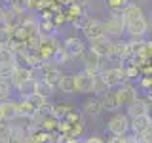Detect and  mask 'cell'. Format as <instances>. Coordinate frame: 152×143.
Masks as SVG:
<instances>
[{"instance_id":"cell-1","label":"cell","mask_w":152,"mask_h":143,"mask_svg":"<svg viewBox=\"0 0 152 143\" xmlns=\"http://www.w3.org/2000/svg\"><path fill=\"white\" fill-rule=\"evenodd\" d=\"M61 46L66 50L70 59H82L86 50H88V42H86L84 36H78L76 32H70V35H65L63 40H61Z\"/></svg>"},{"instance_id":"cell-2","label":"cell","mask_w":152,"mask_h":143,"mask_svg":"<svg viewBox=\"0 0 152 143\" xmlns=\"http://www.w3.org/2000/svg\"><path fill=\"white\" fill-rule=\"evenodd\" d=\"M129 126H131V118L122 111L110 113L107 124H104V128H107V132L110 136H127L129 133Z\"/></svg>"},{"instance_id":"cell-3","label":"cell","mask_w":152,"mask_h":143,"mask_svg":"<svg viewBox=\"0 0 152 143\" xmlns=\"http://www.w3.org/2000/svg\"><path fill=\"white\" fill-rule=\"evenodd\" d=\"M103 32L104 36L112 38V40L126 36V23L122 19V13H108L103 19Z\"/></svg>"},{"instance_id":"cell-4","label":"cell","mask_w":152,"mask_h":143,"mask_svg":"<svg viewBox=\"0 0 152 143\" xmlns=\"http://www.w3.org/2000/svg\"><path fill=\"white\" fill-rule=\"evenodd\" d=\"M99 76H101V80L107 84L108 90H114V88H118V86L127 82V76H126V73H124V69L120 65H108V67L104 65L103 71L99 73Z\"/></svg>"},{"instance_id":"cell-5","label":"cell","mask_w":152,"mask_h":143,"mask_svg":"<svg viewBox=\"0 0 152 143\" xmlns=\"http://www.w3.org/2000/svg\"><path fill=\"white\" fill-rule=\"evenodd\" d=\"M80 32H82V36L86 38V42L93 40V38L97 36H103V19L97 17V15H91V13H88V15H84L82 19V25L78 29Z\"/></svg>"},{"instance_id":"cell-6","label":"cell","mask_w":152,"mask_h":143,"mask_svg":"<svg viewBox=\"0 0 152 143\" xmlns=\"http://www.w3.org/2000/svg\"><path fill=\"white\" fill-rule=\"evenodd\" d=\"M36 71L40 73V76H36V78L44 80V82L55 86V88H57V84H59L61 76H63V71H61V67L55 65V63H51V61H44V63L38 67Z\"/></svg>"},{"instance_id":"cell-7","label":"cell","mask_w":152,"mask_h":143,"mask_svg":"<svg viewBox=\"0 0 152 143\" xmlns=\"http://www.w3.org/2000/svg\"><path fill=\"white\" fill-rule=\"evenodd\" d=\"M88 48L93 54H97L99 57L108 59V57H112V52H114V40L103 35V36H97V38H93V40H89Z\"/></svg>"},{"instance_id":"cell-8","label":"cell","mask_w":152,"mask_h":143,"mask_svg":"<svg viewBox=\"0 0 152 143\" xmlns=\"http://www.w3.org/2000/svg\"><path fill=\"white\" fill-rule=\"evenodd\" d=\"M72 76H74V90H76V94H80V95H91L93 94L95 76L88 74L84 69L72 73Z\"/></svg>"},{"instance_id":"cell-9","label":"cell","mask_w":152,"mask_h":143,"mask_svg":"<svg viewBox=\"0 0 152 143\" xmlns=\"http://www.w3.org/2000/svg\"><path fill=\"white\" fill-rule=\"evenodd\" d=\"M114 94H116V97H118V101H120L122 107H127L129 103H133L139 97V90H137L135 82H131V80H127L126 84L114 88Z\"/></svg>"},{"instance_id":"cell-10","label":"cell","mask_w":152,"mask_h":143,"mask_svg":"<svg viewBox=\"0 0 152 143\" xmlns=\"http://www.w3.org/2000/svg\"><path fill=\"white\" fill-rule=\"evenodd\" d=\"M103 67H104V59L99 57L97 54H93V52L88 48L84 57H82V69L91 76H99V73L103 71Z\"/></svg>"},{"instance_id":"cell-11","label":"cell","mask_w":152,"mask_h":143,"mask_svg":"<svg viewBox=\"0 0 152 143\" xmlns=\"http://www.w3.org/2000/svg\"><path fill=\"white\" fill-rule=\"evenodd\" d=\"M80 113L88 118H97L99 114L103 113V103H101V97L99 95H86V99L80 105Z\"/></svg>"},{"instance_id":"cell-12","label":"cell","mask_w":152,"mask_h":143,"mask_svg":"<svg viewBox=\"0 0 152 143\" xmlns=\"http://www.w3.org/2000/svg\"><path fill=\"white\" fill-rule=\"evenodd\" d=\"M32 76H34V71L25 67V65H21V63H17L15 69H13V74H12V78H10V82H12L13 88H19L23 82H27V80L32 78Z\"/></svg>"},{"instance_id":"cell-13","label":"cell","mask_w":152,"mask_h":143,"mask_svg":"<svg viewBox=\"0 0 152 143\" xmlns=\"http://www.w3.org/2000/svg\"><path fill=\"white\" fill-rule=\"evenodd\" d=\"M17 105H19V99H8V101H2L0 103V118L4 120H17L19 113H17Z\"/></svg>"},{"instance_id":"cell-14","label":"cell","mask_w":152,"mask_h":143,"mask_svg":"<svg viewBox=\"0 0 152 143\" xmlns=\"http://www.w3.org/2000/svg\"><path fill=\"white\" fill-rule=\"evenodd\" d=\"M129 55H133L131 54V42L127 40L126 36L114 40V52H112V57H114V59L122 61V59H126V57H129Z\"/></svg>"},{"instance_id":"cell-15","label":"cell","mask_w":152,"mask_h":143,"mask_svg":"<svg viewBox=\"0 0 152 143\" xmlns=\"http://www.w3.org/2000/svg\"><path fill=\"white\" fill-rule=\"evenodd\" d=\"M4 143H28L25 126H23V124H15V122H12V130H10V133L6 136Z\"/></svg>"},{"instance_id":"cell-16","label":"cell","mask_w":152,"mask_h":143,"mask_svg":"<svg viewBox=\"0 0 152 143\" xmlns=\"http://www.w3.org/2000/svg\"><path fill=\"white\" fill-rule=\"evenodd\" d=\"M126 114L129 118H135V116H142V114H148V103L145 101V99L141 97H137L133 103H129L126 107Z\"/></svg>"},{"instance_id":"cell-17","label":"cell","mask_w":152,"mask_h":143,"mask_svg":"<svg viewBox=\"0 0 152 143\" xmlns=\"http://www.w3.org/2000/svg\"><path fill=\"white\" fill-rule=\"evenodd\" d=\"M141 17H145V12H142V8H141L137 2H129L126 8L122 10V19H124V23L137 21V19H141Z\"/></svg>"},{"instance_id":"cell-18","label":"cell","mask_w":152,"mask_h":143,"mask_svg":"<svg viewBox=\"0 0 152 143\" xmlns=\"http://www.w3.org/2000/svg\"><path fill=\"white\" fill-rule=\"evenodd\" d=\"M101 103H103V111H107V113H116V111H120V101H118V97H116V94H114V90H108L107 94L101 97Z\"/></svg>"},{"instance_id":"cell-19","label":"cell","mask_w":152,"mask_h":143,"mask_svg":"<svg viewBox=\"0 0 152 143\" xmlns=\"http://www.w3.org/2000/svg\"><path fill=\"white\" fill-rule=\"evenodd\" d=\"M150 122H152V118L148 116V114H142V116H135V118H131L129 132H131V133H135V136H141V133L150 126Z\"/></svg>"},{"instance_id":"cell-20","label":"cell","mask_w":152,"mask_h":143,"mask_svg":"<svg viewBox=\"0 0 152 143\" xmlns=\"http://www.w3.org/2000/svg\"><path fill=\"white\" fill-rule=\"evenodd\" d=\"M57 90H59L61 94H65V95H74L76 94V90H74V76L63 73L59 84H57Z\"/></svg>"},{"instance_id":"cell-21","label":"cell","mask_w":152,"mask_h":143,"mask_svg":"<svg viewBox=\"0 0 152 143\" xmlns=\"http://www.w3.org/2000/svg\"><path fill=\"white\" fill-rule=\"evenodd\" d=\"M36 86H38V78H36V76H32V78H28L27 82H23L19 88H15L17 90V95L21 99H25V97H28V95L36 94Z\"/></svg>"},{"instance_id":"cell-22","label":"cell","mask_w":152,"mask_h":143,"mask_svg":"<svg viewBox=\"0 0 152 143\" xmlns=\"http://www.w3.org/2000/svg\"><path fill=\"white\" fill-rule=\"evenodd\" d=\"M74 109V105L70 103H53V109H51V114L57 118V120H63V118H66V114H69L70 111Z\"/></svg>"},{"instance_id":"cell-23","label":"cell","mask_w":152,"mask_h":143,"mask_svg":"<svg viewBox=\"0 0 152 143\" xmlns=\"http://www.w3.org/2000/svg\"><path fill=\"white\" fill-rule=\"evenodd\" d=\"M0 65H17V55L8 46H0Z\"/></svg>"},{"instance_id":"cell-24","label":"cell","mask_w":152,"mask_h":143,"mask_svg":"<svg viewBox=\"0 0 152 143\" xmlns=\"http://www.w3.org/2000/svg\"><path fill=\"white\" fill-rule=\"evenodd\" d=\"M107 13H122V10L127 6V0H103Z\"/></svg>"},{"instance_id":"cell-25","label":"cell","mask_w":152,"mask_h":143,"mask_svg":"<svg viewBox=\"0 0 152 143\" xmlns=\"http://www.w3.org/2000/svg\"><path fill=\"white\" fill-rule=\"evenodd\" d=\"M50 61H51V63H55V65H59V67H63V65H66V61H70V57H69V54H66L65 48L59 46L53 54H51Z\"/></svg>"},{"instance_id":"cell-26","label":"cell","mask_w":152,"mask_h":143,"mask_svg":"<svg viewBox=\"0 0 152 143\" xmlns=\"http://www.w3.org/2000/svg\"><path fill=\"white\" fill-rule=\"evenodd\" d=\"M13 86L10 80H0V103L8 101V99H13Z\"/></svg>"},{"instance_id":"cell-27","label":"cell","mask_w":152,"mask_h":143,"mask_svg":"<svg viewBox=\"0 0 152 143\" xmlns=\"http://www.w3.org/2000/svg\"><path fill=\"white\" fill-rule=\"evenodd\" d=\"M25 99L36 109V111H42V109L48 105V101H50L48 97H44V95H40V94H32V95H28V97H25Z\"/></svg>"},{"instance_id":"cell-28","label":"cell","mask_w":152,"mask_h":143,"mask_svg":"<svg viewBox=\"0 0 152 143\" xmlns=\"http://www.w3.org/2000/svg\"><path fill=\"white\" fill-rule=\"evenodd\" d=\"M55 92H57V88H55V86H51V84H48V82H44V80H40V78H38L36 94H40V95H44V97L50 99V97H51V95H53Z\"/></svg>"},{"instance_id":"cell-29","label":"cell","mask_w":152,"mask_h":143,"mask_svg":"<svg viewBox=\"0 0 152 143\" xmlns=\"http://www.w3.org/2000/svg\"><path fill=\"white\" fill-rule=\"evenodd\" d=\"M135 86L139 90V94H148L152 88V76H139L135 80Z\"/></svg>"},{"instance_id":"cell-30","label":"cell","mask_w":152,"mask_h":143,"mask_svg":"<svg viewBox=\"0 0 152 143\" xmlns=\"http://www.w3.org/2000/svg\"><path fill=\"white\" fill-rule=\"evenodd\" d=\"M108 92L107 84L101 80V76H95V84H93V95H99V97H103L104 94Z\"/></svg>"},{"instance_id":"cell-31","label":"cell","mask_w":152,"mask_h":143,"mask_svg":"<svg viewBox=\"0 0 152 143\" xmlns=\"http://www.w3.org/2000/svg\"><path fill=\"white\" fill-rule=\"evenodd\" d=\"M10 130H12V122L0 118V141L2 143H4V139H6V136L10 133Z\"/></svg>"},{"instance_id":"cell-32","label":"cell","mask_w":152,"mask_h":143,"mask_svg":"<svg viewBox=\"0 0 152 143\" xmlns=\"http://www.w3.org/2000/svg\"><path fill=\"white\" fill-rule=\"evenodd\" d=\"M15 65H0V80H10Z\"/></svg>"},{"instance_id":"cell-33","label":"cell","mask_w":152,"mask_h":143,"mask_svg":"<svg viewBox=\"0 0 152 143\" xmlns=\"http://www.w3.org/2000/svg\"><path fill=\"white\" fill-rule=\"evenodd\" d=\"M80 143H107L103 139V137H99V136H86L80 139Z\"/></svg>"},{"instance_id":"cell-34","label":"cell","mask_w":152,"mask_h":143,"mask_svg":"<svg viewBox=\"0 0 152 143\" xmlns=\"http://www.w3.org/2000/svg\"><path fill=\"white\" fill-rule=\"evenodd\" d=\"M141 139H142V141H148V143H152V122H150V126H148L145 132L141 133Z\"/></svg>"},{"instance_id":"cell-35","label":"cell","mask_w":152,"mask_h":143,"mask_svg":"<svg viewBox=\"0 0 152 143\" xmlns=\"http://www.w3.org/2000/svg\"><path fill=\"white\" fill-rule=\"evenodd\" d=\"M72 4H74V6H78V8H84L86 12H88V8H89V4H91V0H72Z\"/></svg>"},{"instance_id":"cell-36","label":"cell","mask_w":152,"mask_h":143,"mask_svg":"<svg viewBox=\"0 0 152 143\" xmlns=\"http://www.w3.org/2000/svg\"><path fill=\"white\" fill-rule=\"evenodd\" d=\"M107 143H126V136H110Z\"/></svg>"},{"instance_id":"cell-37","label":"cell","mask_w":152,"mask_h":143,"mask_svg":"<svg viewBox=\"0 0 152 143\" xmlns=\"http://www.w3.org/2000/svg\"><path fill=\"white\" fill-rule=\"evenodd\" d=\"M148 116H150V118H152V101H150V103H148Z\"/></svg>"},{"instance_id":"cell-38","label":"cell","mask_w":152,"mask_h":143,"mask_svg":"<svg viewBox=\"0 0 152 143\" xmlns=\"http://www.w3.org/2000/svg\"><path fill=\"white\" fill-rule=\"evenodd\" d=\"M148 95H150V97H152V88H150V92H148Z\"/></svg>"},{"instance_id":"cell-39","label":"cell","mask_w":152,"mask_h":143,"mask_svg":"<svg viewBox=\"0 0 152 143\" xmlns=\"http://www.w3.org/2000/svg\"><path fill=\"white\" fill-rule=\"evenodd\" d=\"M127 2H137V0H127Z\"/></svg>"},{"instance_id":"cell-40","label":"cell","mask_w":152,"mask_h":143,"mask_svg":"<svg viewBox=\"0 0 152 143\" xmlns=\"http://www.w3.org/2000/svg\"><path fill=\"white\" fill-rule=\"evenodd\" d=\"M142 143H148V141H142Z\"/></svg>"},{"instance_id":"cell-41","label":"cell","mask_w":152,"mask_h":143,"mask_svg":"<svg viewBox=\"0 0 152 143\" xmlns=\"http://www.w3.org/2000/svg\"><path fill=\"white\" fill-rule=\"evenodd\" d=\"M150 63H152V59H150Z\"/></svg>"},{"instance_id":"cell-42","label":"cell","mask_w":152,"mask_h":143,"mask_svg":"<svg viewBox=\"0 0 152 143\" xmlns=\"http://www.w3.org/2000/svg\"><path fill=\"white\" fill-rule=\"evenodd\" d=\"M150 42H152V40H150Z\"/></svg>"}]
</instances>
